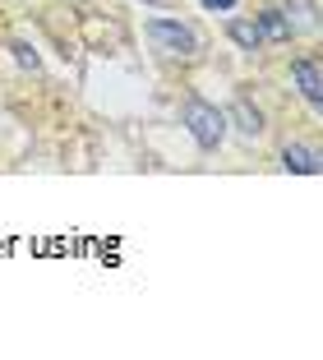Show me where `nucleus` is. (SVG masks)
<instances>
[{
	"instance_id": "f257e3e1",
	"label": "nucleus",
	"mask_w": 323,
	"mask_h": 360,
	"mask_svg": "<svg viewBox=\"0 0 323 360\" xmlns=\"http://www.w3.org/2000/svg\"><path fill=\"white\" fill-rule=\"evenodd\" d=\"M185 129L203 153H213L222 139H227V111H217V106L203 102V97H194V102L185 106Z\"/></svg>"
},
{
	"instance_id": "f03ea898",
	"label": "nucleus",
	"mask_w": 323,
	"mask_h": 360,
	"mask_svg": "<svg viewBox=\"0 0 323 360\" xmlns=\"http://www.w3.org/2000/svg\"><path fill=\"white\" fill-rule=\"evenodd\" d=\"M148 42L157 46L162 56H198V37L194 28H185L180 19H148Z\"/></svg>"
},
{
	"instance_id": "7ed1b4c3",
	"label": "nucleus",
	"mask_w": 323,
	"mask_h": 360,
	"mask_svg": "<svg viewBox=\"0 0 323 360\" xmlns=\"http://www.w3.org/2000/svg\"><path fill=\"white\" fill-rule=\"evenodd\" d=\"M291 79H296V88H300L305 102H310V106H323V79H319L314 56H296V60H291Z\"/></svg>"
},
{
	"instance_id": "20e7f679",
	"label": "nucleus",
	"mask_w": 323,
	"mask_h": 360,
	"mask_svg": "<svg viewBox=\"0 0 323 360\" xmlns=\"http://www.w3.org/2000/svg\"><path fill=\"white\" fill-rule=\"evenodd\" d=\"M227 125H236L240 134H250V139H259V134H263V116H259V106H250L245 97H236V102H231Z\"/></svg>"
},
{
	"instance_id": "39448f33",
	"label": "nucleus",
	"mask_w": 323,
	"mask_h": 360,
	"mask_svg": "<svg viewBox=\"0 0 323 360\" xmlns=\"http://www.w3.org/2000/svg\"><path fill=\"white\" fill-rule=\"evenodd\" d=\"M281 167L296 171V176H319V148H305V143H286V153H281Z\"/></svg>"
},
{
	"instance_id": "423d86ee",
	"label": "nucleus",
	"mask_w": 323,
	"mask_h": 360,
	"mask_svg": "<svg viewBox=\"0 0 323 360\" xmlns=\"http://www.w3.org/2000/svg\"><path fill=\"white\" fill-rule=\"evenodd\" d=\"M259 32H263V42H291V19H286V10H263L259 19Z\"/></svg>"
},
{
	"instance_id": "0eeeda50",
	"label": "nucleus",
	"mask_w": 323,
	"mask_h": 360,
	"mask_svg": "<svg viewBox=\"0 0 323 360\" xmlns=\"http://www.w3.org/2000/svg\"><path fill=\"white\" fill-rule=\"evenodd\" d=\"M227 37L240 46V51H259V46H263V32H259V23H254V19H231L227 23Z\"/></svg>"
},
{
	"instance_id": "6e6552de",
	"label": "nucleus",
	"mask_w": 323,
	"mask_h": 360,
	"mask_svg": "<svg viewBox=\"0 0 323 360\" xmlns=\"http://www.w3.org/2000/svg\"><path fill=\"white\" fill-rule=\"evenodd\" d=\"M10 51H14V60H19V65H23V70H37V65H42V56L32 51V46H28V42H14V46H10Z\"/></svg>"
},
{
	"instance_id": "1a4fd4ad",
	"label": "nucleus",
	"mask_w": 323,
	"mask_h": 360,
	"mask_svg": "<svg viewBox=\"0 0 323 360\" xmlns=\"http://www.w3.org/2000/svg\"><path fill=\"white\" fill-rule=\"evenodd\" d=\"M198 5H203V10H217V14H227V10H236L240 0H198Z\"/></svg>"
}]
</instances>
